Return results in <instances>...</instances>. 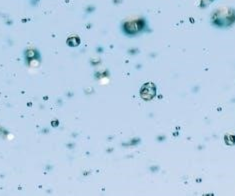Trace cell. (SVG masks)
Masks as SVG:
<instances>
[{"instance_id":"obj_1","label":"cell","mask_w":235,"mask_h":196,"mask_svg":"<svg viewBox=\"0 0 235 196\" xmlns=\"http://www.w3.org/2000/svg\"><path fill=\"white\" fill-rule=\"evenodd\" d=\"M235 20V12L230 8H220L213 14V22L218 26H228Z\"/></svg>"}]
</instances>
